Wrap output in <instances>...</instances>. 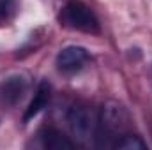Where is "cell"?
I'll return each mask as SVG.
<instances>
[{"instance_id":"cell-1","label":"cell","mask_w":152,"mask_h":150,"mask_svg":"<svg viewBox=\"0 0 152 150\" xmlns=\"http://www.w3.org/2000/svg\"><path fill=\"white\" fill-rule=\"evenodd\" d=\"M129 129V115L127 110L117 101H108L99 113V125L96 145L97 147H113L115 141L126 134Z\"/></svg>"},{"instance_id":"cell-2","label":"cell","mask_w":152,"mask_h":150,"mask_svg":"<svg viewBox=\"0 0 152 150\" xmlns=\"http://www.w3.org/2000/svg\"><path fill=\"white\" fill-rule=\"evenodd\" d=\"M67 127L75 140L81 145H87L96 140L97 136V125H99V115L87 104H75L67 111Z\"/></svg>"},{"instance_id":"cell-3","label":"cell","mask_w":152,"mask_h":150,"mask_svg":"<svg viewBox=\"0 0 152 150\" xmlns=\"http://www.w3.org/2000/svg\"><path fill=\"white\" fill-rule=\"evenodd\" d=\"M58 20H60V25H64L71 30H80V32H87V34L99 32L97 16L81 0H69L64 5Z\"/></svg>"},{"instance_id":"cell-4","label":"cell","mask_w":152,"mask_h":150,"mask_svg":"<svg viewBox=\"0 0 152 150\" xmlns=\"http://www.w3.org/2000/svg\"><path fill=\"white\" fill-rule=\"evenodd\" d=\"M88 60H90V55L85 48L67 46V48L60 50V53L57 55V67L64 74H75L87 66Z\"/></svg>"},{"instance_id":"cell-5","label":"cell","mask_w":152,"mask_h":150,"mask_svg":"<svg viewBox=\"0 0 152 150\" xmlns=\"http://www.w3.org/2000/svg\"><path fill=\"white\" fill-rule=\"evenodd\" d=\"M27 87H28V83L23 76H12L4 81L0 97L5 104H16L18 101H21L23 94L27 92Z\"/></svg>"},{"instance_id":"cell-6","label":"cell","mask_w":152,"mask_h":150,"mask_svg":"<svg viewBox=\"0 0 152 150\" xmlns=\"http://www.w3.org/2000/svg\"><path fill=\"white\" fill-rule=\"evenodd\" d=\"M41 138V145L44 149H51V150H64V149H75V141H71L64 133H60L55 127H44L39 133Z\"/></svg>"},{"instance_id":"cell-7","label":"cell","mask_w":152,"mask_h":150,"mask_svg":"<svg viewBox=\"0 0 152 150\" xmlns=\"http://www.w3.org/2000/svg\"><path fill=\"white\" fill-rule=\"evenodd\" d=\"M50 95H51V88H50V85H48L46 81H41L39 87H37V90H36V94H34V99L30 101L27 111H25V115H23V122L32 120L36 115H39V113L42 111V110L46 108L48 101H50Z\"/></svg>"},{"instance_id":"cell-8","label":"cell","mask_w":152,"mask_h":150,"mask_svg":"<svg viewBox=\"0 0 152 150\" xmlns=\"http://www.w3.org/2000/svg\"><path fill=\"white\" fill-rule=\"evenodd\" d=\"M113 149H120V150H147V143L138 136V134H122L117 141H115Z\"/></svg>"},{"instance_id":"cell-9","label":"cell","mask_w":152,"mask_h":150,"mask_svg":"<svg viewBox=\"0 0 152 150\" xmlns=\"http://www.w3.org/2000/svg\"><path fill=\"white\" fill-rule=\"evenodd\" d=\"M16 12V0H0V23L9 21Z\"/></svg>"}]
</instances>
